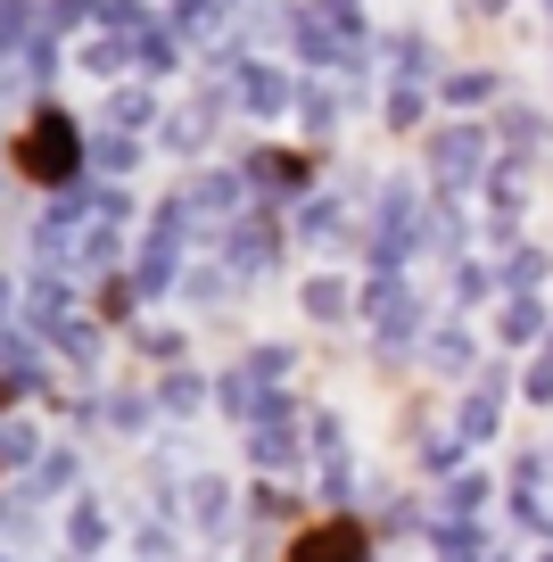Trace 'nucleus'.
<instances>
[{
    "label": "nucleus",
    "instance_id": "nucleus-1",
    "mask_svg": "<svg viewBox=\"0 0 553 562\" xmlns=\"http://www.w3.org/2000/svg\"><path fill=\"white\" fill-rule=\"evenodd\" d=\"M9 166H18L25 182H42V191H50V182H67L75 166H83V140H75V116H67V108H42V116L25 124L18 140H9Z\"/></svg>",
    "mask_w": 553,
    "mask_h": 562
},
{
    "label": "nucleus",
    "instance_id": "nucleus-2",
    "mask_svg": "<svg viewBox=\"0 0 553 562\" xmlns=\"http://www.w3.org/2000/svg\"><path fill=\"white\" fill-rule=\"evenodd\" d=\"M281 562H372V529L363 521H314V529L290 538Z\"/></svg>",
    "mask_w": 553,
    "mask_h": 562
}]
</instances>
